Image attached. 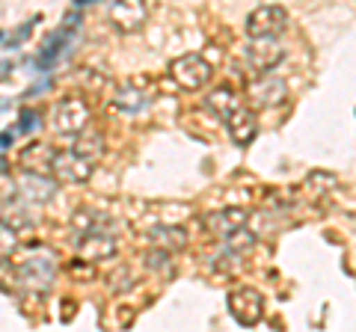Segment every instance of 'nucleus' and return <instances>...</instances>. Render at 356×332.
Listing matches in <instances>:
<instances>
[{
	"instance_id": "nucleus-1",
	"label": "nucleus",
	"mask_w": 356,
	"mask_h": 332,
	"mask_svg": "<svg viewBox=\"0 0 356 332\" xmlns=\"http://www.w3.org/2000/svg\"><path fill=\"white\" fill-rule=\"evenodd\" d=\"M54 276H57V258H54V252H36L33 258L21 261L15 270L18 285L27 288V291H36V294L48 291L54 285Z\"/></svg>"
},
{
	"instance_id": "nucleus-2",
	"label": "nucleus",
	"mask_w": 356,
	"mask_h": 332,
	"mask_svg": "<svg viewBox=\"0 0 356 332\" xmlns=\"http://www.w3.org/2000/svg\"><path fill=\"white\" fill-rule=\"evenodd\" d=\"M89 119H92V110H89V104L83 101V98H63V101L54 107V113H51V125L57 134H69V137H77V134H83L86 125H89Z\"/></svg>"
},
{
	"instance_id": "nucleus-3",
	"label": "nucleus",
	"mask_w": 356,
	"mask_h": 332,
	"mask_svg": "<svg viewBox=\"0 0 356 332\" xmlns=\"http://www.w3.org/2000/svg\"><path fill=\"white\" fill-rule=\"evenodd\" d=\"M285 27H288V13L282 6H259L247 15L250 39H280Z\"/></svg>"
},
{
	"instance_id": "nucleus-4",
	"label": "nucleus",
	"mask_w": 356,
	"mask_h": 332,
	"mask_svg": "<svg viewBox=\"0 0 356 332\" xmlns=\"http://www.w3.org/2000/svg\"><path fill=\"white\" fill-rule=\"evenodd\" d=\"M243 60L252 72L267 74L285 60V45L280 39H250L243 48Z\"/></svg>"
},
{
	"instance_id": "nucleus-5",
	"label": "nucleus",
	"mask_w": 356,
	"mask_h": 332,
	"mask_svg": "<svg viewBox=\"0 0 356 332\" xmlns=\"http://www.w3.org/2000/svg\"><path fill=\"white\" fill-rule=\"evenodd\" d=\"M170 74L178 86L184 90H202V86L211 81V63L199 53H184L170 65Z\"/></svg>"
},
{
	"instance_id": "nucleus-6",
	"label": "nucleus",
	"mask_w": 356,
	"mask_h": 332,
	"mask_svg": "<svg viewBox=\"0 0 356 332\" xmlns=\"http://www.w3.org/2000/svg\"><path fill=\"white\" fill-rule=\"evenodd\" d=\"M247 98L252 107H276L288 98V83L280 74H255L247 83Z\"/></svg>"
},
{
	"instance_id": "nucleus-7",
	"label": "nucleus",
	"mask_w": 356,
	"mask_h": 332,
	"mask_svg": "<svg viewBox=\"0 0 356 332\" xmlns=\"http://www.w3.org/2000/svg\"><path fill=\"white\" fill-rule=\"evenodd\" d=\"M229 312L232 317L238 320L243 326H252L261 320V312H264V300L255 288H232L229 291Z\"/></svg>"
},
{
	"instance_id": "nucleus-8",
	"label": "nucleus",
	"mask_w": 356,
	"mask_h": 332,
	"mask_svg": "<svg viewBox=\"0 0 356 332\" xmlns=\"http://www.w3.org/2000/svg\"><path fill=\"white\" fill-rule=\"evenodd\" d=\"M15 190H18V199H24L27 205H44L57 193V181L44 179L42 172H21L15 181Z\"/></svg>"
},
{
	"instance_id": "nucleus-9",
	"label": "nucleus",
	"mask_w": 356,
	"mask_h": 332,
	"mask_svg": "<svg viewBox=\"0 0 356 332\" xmlns=\"http://www.w3.org/2000/svg\"><path fill=\"white\" fill-rule=\"evenodd\" d=\"M51 172L57 175L60 181H72V184H81L92 175V163H86L83 158L69 149V151H54L51 154Z\"/></svg>"
},
{
	"instance_id": "nucleus-10",
	"label": "nucleus",
	"mask_w": 356,
	"mask_h": 332,
	"mask_svg": "<svg viewBox=\"0 0 356 332\" xmlns=\"http://www.w3.org/2000/svg\"><path fill=\"white\" fill-rule=\"evenodd\" d=\"M247 208H222V211H214L205 217V229L211 231L214 238H232L238 235V231L247 226Z\"/></svg>"
},
{
	"instance_id": "nucleus-11",
	"label": "nucleus",
	"mask_w": 356,
	"mask_h": 332,
	"mask_svg": "<svg viewBox=\"0 0 356 332\" xmlns=\"http://www.w3.org/2000/svg\"><path fill=\"white\" fill-rule=\"evenodd\" d=\"M107 18H110V24L113 27L131 33V30H140L143 24H146L149 6L140 3V0H131V3H113L107 9Z\"/></svg>"
},
{
	"instance_id": "nucleus-12",
	"label": "nucleus",
	"mask_w": 356,
	"mask_h": 332,
	"mask_svg": "<svg viewBox=\"0 0 356 332\" xmlns=\"http://www.w3.org/2000/svg\"><path fill=\"white\" fill-rule=\"evenodd\" d=\"M226 125H229V137L235 146H250L255 134H259V116H255V110H250V107H238L235 113L226 119Z\"/></svg>"
},
{
	"instance_id": "nucleus-13",
	"label": "nucleus",
	"mask_w": 356,
	"mask_h": 332,
	"mask_svg": "<svg viewBox=\"0 0 356 332\" xmlns=\"http://www.w3.org/2000/svg\"><path fill=\"white\" fill-rule=\"evenodd\" d=\"M77 247H81L83 258L89 261H104L110 256H116V238L110 235V231H98V235H86L77 240Z\"/></svg>"
},
{
	"instance_id": "nucleus-14",
	"label": "nucleus",
	"mask_w": 356,
	"mask_h": 332,
	"mask_svg": "<svg viewBox=\"0 0 356 332\" xmlns=\"http://www.w3.org/2000/svg\"><path fill=\"white\" fill-rule=\"evenodd\" d=\"M146 238H149V243L154 249L175 252V249H181L187 243V231L181 226H154V229H149Z\"/></svg>"
},
{
	"instance_id": "nucleus-15",
	"label": "nucleus",
	"mask_w": 356,
	"mask_h": 332,
	"mask_svg": "<svg viewBox=\"0 0 356 332\" xmlns=\"http://www.w3.org/2000/svg\"><path fill=\"white\" fill-rule=\"evenodd\" d=\"M205 107H208L214 116H220V119H229V116L238 110L235 90H232V86H226V83L217 86V90H211V92H208V98H205Z\"/></svg>"
},
{
	"instance_id": "nucleus-16",
	"label": "nucleus",
	"mask_w": 356,
	"mask_h": 332,
	"mask_svg": "<svg viewBox=\"0 0 356 332\" xmlns=\"http://www.w3.org/2000/svg\"><path fill=\"white\" fill-rule=\"evenodd\" d=\"M72 226H74V231H77L81 238H86V235H98V231H107L110 217L92 211V208H83V211H77V214H74Z\"/></svg>"
},
{
	"instance_id": "nucleus-17",
	"label": "nucleus",
	"mask_w": 356,
	"mask_h": 332,
	"mask_svg": "<svg viewBox=\"0 0 356 332\" xmlns=\"http://www.w3.org/2000/svg\"><path fill=\"white\" fill-rule=\"evenodd\" d=\"M72 33H74V27H72V21L65 24L60 33H51V39L42 45V51H39V65H51L54 60L60 57V53L65 51V45H69V39H72Z\"/></svg>"
},
{
	"instance_id": "nucleus-18",
	"label": "nucleus",
	"mask_w": 356,
	"mask_h": 332,
	"mask_svg": "<svg viewBox=\"0 0 356 332\" xmlns=\"http://www.w3.org/2000/svg\"><path fill=\"white\" fill-rule=\"evenodd\" d=\"M72 151L77 158H83L86 163H95V160H102V154H104V140H102V134H86L83 131L72 146Z\"/></svg>"
},
{
	"instance_id": "nucleus-19",
	"label": "nucleus",
	"mask_w": 356,
	"mask_h": 332,
	"mask_svg": "<svg viewBox=\"0 0 356 332\" xmlns=\"http://www.w3.org/2000/svg\"><path fill=\"white\" fill-rule=\"evenodd\" d=\"M113 104L122 110V113H140V110H146L149 98L143 95L137 86H119L116 95H113Z\"/></svg>"
},
{
	"instance_id": "nucleus-20",
	"label": "nucleus",
	"mask_w": 356,
	"mask_h": 332,
	"mask_svg": "<svg viewBox=\"0 0 356 332\" xmlns=\"http://www.w3.org/2000/svg\"><path fill=\"white\" fill-rule=\"evenodd\" d=\"M143 261H146V270H152V273H166V276L172 273V252L152 249V252H146Z\"/></svg>"
},
{
	"instance_id": "nucleus-21",
	"label": "nucleus",
	"mask_w": 356,
	"mask_h": 332,
	"mask_svg": "<svg viewBox=\"0 0 356 332\" xmlns=\"http://www.w3.org/2000/svg\"><path fill=\"white\" fill-rule=\"evenodd\" d=\"M18 247V235H15V229H9L3 219H0V258H6V256H13Z\"/></svg>"
},
{
	"instance_id": "nucleus-22",
	"label": "nucleus",
	"mask_w": 356,
	"mask_h": 332,
	"mask_svg": "<svg viewBox=\"0 0 356 332\" xmlns=\"http://www.w3.org/2000/svg\"><path fill=\"white\" fill-rule=\"evenodd\" d=\"M21 122H24V125H21L18 131H30V128H33V122L39 125V113H36V110H24V113H21Z\"/></svg>"
},
{
	"instance_id": "nucleus-23",
	"label": "nucleus",
	"mask_w": 356,
	"mask_h": 332,
	"mask_svg": "<svg viewBox=\"0 0 356 332\" xmlns=\"http://www.w3.org/2000/svg\"><path fill=\"white\" fill-rule=\"evenodd\" d=\"M9 169V166H6V158H0V175H3Z\"/></svg>"
}]
</instances>
